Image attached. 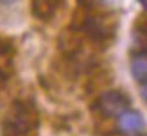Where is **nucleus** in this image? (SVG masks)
I'll return each instance as SVG.
<instances>
[{"label":"nucleus","instance_id":"8","mask_svg":"<svg viewBox=\"0 0 147 136\" xmlns=\"http://www.w3.org/2000/svg\"><path fill=\"white\" fill-rule=\"evenodd\" d=\"M138 2H140V4H142L144 7H147V0H138Z\"/></svg>","mask_w":147,"mask_h":136},{"label":"nucleus","instance_id":"5","mask_svg":"<svg viewBox=\"0 0 147 136\" xmlns=\"http://www.w3.org/2000/svg\"><path fill=\"white\" fill-rule=\"evenodd\" d=\"M56 4H57V0H32L34 14L40 16V18H47L56 7Z\"/></svg>","mask_w":147,"mask_h":136},{"label":"nucleus","instance_id":"7","mask_svg":"<svg viewBox=\"0 0 147 136\" xmlns=\"http://www.w3.org/2000/svg\"><path fill=\"white\" fill-rule=\"evenodd\" d=\"M14 2H16V0H0V4H2V5H13Z\"/></svg>","mask_w":147,"mask_h":136},{"label":"nucleus","instance_id":"3","mask_svg":"<svg viewBox=\"0 0 147 136\" xmlns=\"http://www.w3.org/2000/svg\"><path fill=\"white\" fill-rule=\"evenodd\" d=\"M145 122L138 111H124L119 117V129L124 134H138L144 129Z\"/></svg>","mask_w":147,"mask_h":136},{"label":"nucleus","instance_id":"4","mask_svg":"<svg viewBox=\"0 0 147 136\" xmlns=\"http://www.w3.org/2000/svg\"><path fill=\"white\" fill-rule=\"evenodd\" d=\"M131 74L135 75V79L144 81L147 77V57L145 56H136L131 61Z\"/></svg>","mask_w":147,"mask_h":136},{"label":"nucleus","instance_id":"2","mask_svg":"<svg viewBox=\"0 0 147 136\" xmlns=\"http://www.w3.org/2000/svg\"><path fill=\"white\" fill-rule=\"evenodd\" d=\"M99 109L106 117H120L129 109V98L120 91H106L99 97Z\"/></svg>","mask_w":147,"mask_h":136},{"label":"nucleus","instance_id":"6","mask_svg":"<svg viewBox=\"0 0 147 136\" xmlns=\"http://www.w3.org/2000/svg\"><path fill=\"white\" fill-rule=\"evenodd\" d=\"M140 95H142L144 100H147V77L144 79L142 84H140Z\"/></svg>","mask_w":147,"mask_h":136},{"label":"nucleus","instance_id":"1","mask_svg":"<svg viewBox=\"0 0 147 136\" xmlns=\"http://www.w3.org/2000/svg\"><path fill=\"white\" fill-rule=\"evenodd\" d=\"M38 124V115L27 104H14L5 120V131L9 136H27Z\"/></svg>","mask_w":147,"mask_h":136}]
</instances>
